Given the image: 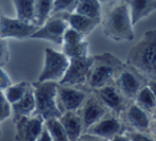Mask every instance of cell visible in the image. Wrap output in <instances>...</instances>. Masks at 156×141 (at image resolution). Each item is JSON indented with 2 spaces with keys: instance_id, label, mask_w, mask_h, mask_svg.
Instances as JSON below:
<instances>
[{
  "instance_id": "1",
  "label": "cell",
  "mask_w": 156,
  "mask_h": 141,
  "mask_svg": "<svg viewBox=\"0 0 156 141\" xmlns=\"http://www.w3.org/2000/svg\"><path fill=\"white\" fill-rule=\"evenodd\" d=\"M126 64L135 68L148 81L156 80V30L146 32L144 37L131 48Z\"/></svg>"
},
{
  "instance_id": "2",
  "label": "cell",
  "mask_w": 156,
  "mask_h": 141,
  "mask_svg": "<svg viewBox=\"0 0 156 141\" xmlns=\"http://www.w3.org/2000/svg\"><path fill=\"white\" fill-rule=\"evenodd\" d=\"M102 30L105 37L114 41H133V25L129 6L125 1L114 6L105 14L102 21Z\"/></svg>"
},
{
  "instance_id": "3",
  "label": "cell",
  "mask_w": 156,
  "mask_h": 141,
  "mask_svg": "<svg viewBox=\"0 0 156 141\" xmlns=\"http://www.w3.org/2000/svg\"><path fill=\"white\" fill-rule=\"evenodd\" d=\"M93 57V65L89 70L85 84V87L89 91L114 83L118 71L123 65V62L119 57L115 56L109 52L94 55Z\"/></svg>"
},
{
  "instance_id": "4",
  "label": "cell",
  "mask_w": 156,
  "mask_h": 141,
  "mask_svg": "<svg viewBox=\"0 0 156 141\" xmlns=\"http://www.w3.org/2000/svg\"><path fill=\"white\" fill-rule=\"evenodd\" d=\"M35 99V115H38L44 121L58 119L62 114L56 106V82H34L32 83Z\"/></svg>"
},
{
  "instance_id": "5",
  "label": "cell",
  "mask_w": 156,
  "mask_h": 141,
  "mask_svg": "<svg viewBox=\"0 0 156 141\" xmlns=\"http://www.w3.org/2000/svg\"><path fill=\"white\" fill-rule=\"evenodd\" d=\"M114 84L127 100L133 102L138 92L148 85V80L135 68L123 63L114 80Z\"/></svg>"
},
{
  "instance_id": "6",
  "label": "cell",
  "mask_w": 156,
  "mask_h": 141,
  "mask_svg": "<svg viewBox=\"0 0 156 141\" xmlns=\"http://www.w3.org/2000/svg\"><path fill=\"white\" fill-rule=\"evenodd\" d=\"M69 65V59L62 52H58L51 48L45 49V64L39 73L37 82L58 83L65 74Z\"/></svg>"
},
{
  "instance_id": "7",
  "label": "cell",
  "mask_w": 156,
  "mask_h": 141,
  "mask_svg": "<svg viewBox=\"0 0 156 141\" xmlns=\"http://www.w3.org/2000/svg\"><path fill=\"white\" fill-rule=\"evenodd\" d=\"M89 91L85 87H71L58 83L56 88V106L61 114L67 111H76L83 104Z\"/></svg>"
},
{
  "instance_id": "8",
  "label": "cell",
  "mask_w": 156,
  "mask_h": 141,
  "mask_svg": "<svg viewBox=\"0 0 156 141\" xmlns=\"http://www.w3.org/2000/svg\"><path fill=\"white\" fill-rule=\"evenodd\" d=\"M93 62V56L70 58L67 70L58 84L71 87H85Z\"/></svg>"
},
{
  "instance_id": "9",
  "label": "cell",
  "mask_w": 156,
  "mask_h": 141,
  "mask_svg": "<svg viewBox=\"0 0 156 141\" xmlns=\"http://www.w3.org/2000/svg\"><path fill=\"white\" fill-rule=\"evenodd\" d=\"M69 28L63 13L53 14L46 20V23L38 28V30L31 36V38L45 39L56 45L63 44L64 33Z\"/></svg>"
},
{
  "instance_id": "10",
  "label": "cell",
  "mask_w": 156,
  "mask_h": 141,
  "mask_svg": "<svg viewBox=\"0 0 156 141\" xmlns=\"http://www.w3.org/2000/svg\"><path fill=\"white\" fill-rule=\"evenodd\" d=\"M93 92L101 101V103L108 109L109 113L117 117H120V115L132 103L119 91L114 83L93 90Z\"/></svg>"
},
{
  "instance_id": "11",
  "label": "cell",
  "mask_w": 156,
  "mask_h": 141,
  "mask_svg": "<svg viewBox=\"0 0 156 141\" xmlns=\"http://www.w3.org/2000/svg\"><path fill=\"white\" fill-rule=\"evenodd\" d=\"M76 113H78L81 119V122H82L83 132L86 133V131L91 125L98 122L100 119L105 117L107 114H109V111L101 103V101L97 98L96 94L91 91L88 93L83 104L76 111Z\"/></svg>"
},
{
  "instance_id": "12",
  "label": "cell",
  "mask_w": 156,
  "mask_h": 141,
  "mask_svg": "<svg viewBox=\"0 0 156 141\" xmlns=\"http://www.w3.org/2000/svg\"><path fill=\"white\" fill-rule=\"evenodd\" d=\"M38 30L34 23H27L17 18H10L1 14L0 16V38L26 39Z\"/></svg>"
},
{
  "instance_id": "13",
  "label": "cell",
  "mask_w": 156,
  "mask_h": 141,
  "mask_svg": "<svg viewBox=\"0 0 156 141\" xmlns=\"http://www.w3.org/2000/svg\"><path fill=\"white\" fill-rule=\"evenodd\" d=\"M126 131V126L121 121V119L109 113L102 119H100L98 122L91 125L86 131V133L109 140L115 136L124 134Z\"/></svg>"
},
{
  "instance_id": "14",
  "label": "cell",
  "mask_w": 156,
  "mask_h": 141,
  "mask_svg": "<svg viewBox=\"0 0 156 141\" xmlns=\"http://www.w3.org/2000/svg\"><path fill=\"white\" fill-rule=\"evenodd\" d=\"M44 129V120L41 116L33 114L23 117L15 122V140L36 141Z\"/></svg>"
},
{
  "instance_id": "15",
  "label": "cell",
  "mask_w": 156,
  "mask_h": 141,
  "mask_svg": "<svg viewBox=\"0 0 156 141\" xmlns=\"http://www.w3.org/2000/svg\"><path fill=\"white\" fill-rule=\"evenodd\" d=\"M119 118L124 123L127 131L136 132H149L152 121L151 115L139 108L134 102L126 107Z\"/></svg>"
},
{
  "instance_id": "16",
  "label": "cell",
  "mask_w": 156,
  "mask_h": 141,
  "mask_svg": "<svg viewBox=\"0 0 156 141\" xmlns=\"http://www.w3.org/2000/svg\"><path fill=\"white\" fill-rule=\"evenodd\" d=\"M11 111H12V118L13 122H16L23 117L32 116L35 111V99L33 93V86L30 85L29 89L25 93V96L18 101L11 105Z\"/></svg>"
},
{
  "instance_id": "17",
  "label": "cell",
  "mask_w": 156,
  "mask_h": 141,
  "mask_svg": "<svg viewBox=\"0 0 156 141\" xmlns=\"http://www.w3.org/2000/svg\"><path fill=\"white\" fill-rule=\"evenodd\" d=\"M125 3L129 6L133 26L156 11V0H125Z\"/></svg>"
},
{
  "instance_id": "18",
  "label": "cell",
  "mask_w": 156,
  "mask_h": 141,
  "mask_svg": "<svg viewBox=\"0 0 156 141\" xmlns=\"http://www.w3.org/2000/svg\"><path fill=\"white\" fill-rule=\"evenodd\" d=\"M66 21L68 23L69 28L78 31L83 36H87L94 30V28L101 23L100 20L91 19L88 17L82 16V15L76 14V13H63Z\"/></svg>"
},
{
  "instance_id": "19",
  "label": "cell",
  "mask_w": 156,
  "mask_h": 141,
  "mask_svg": "<svg viewBox=\"0 0 156 141\" xmlns=\"http://www.w3.org/2000/svg\"><path fill=\"white\" fill-rule=\"evenodd\" d=\"M58 121L65 129L69 141H76L82 134H84L82 122L76 111H67L63 114L58 118Z\"/></svg>"
},
{
  "instance_id": "20",
  "label": "cell",
  "mask_w": 156,
  "mask_h": 141,
  "mask_svg": "<svg viewBox=\"0 0 156 141\" xmlns=\"http://www.w3.org/2000/svg\"><path fill=\"white\" fill-rule=\"evenodd\" d=\"M52 10H53V0H34L33 23L41 28L51 16Z\"/></svg>"
},
{
  "instance_id": "21",
  "label": "cell",
  "mask_w": 156,
  "mask_h": 141,
  "mask_svg": "<svg viewBox=\"0 0 156 141\" xmlns=\"http://www.w3.org/2000/svg\"><path fill=\"white\" fill-rule=\"evenodd\" d=\"M73 13L101 21L102 6L98 0H79Z\"/></svg>"
},
{
  "instance_id": "22",
  "label": "cell",
  "mask_w": 156,
  "mask_h": 141,
  "mask_svg": "<svg viewBox=\"0 0 156 141\" xmlns=\"http://www.w3.org/2000/svg\"><path fill=\"white\" fill-rule=\"evenodd\" d=\"M133 102L139 108H141L142 111L150 115H152L153 111L156 108V99L153 92L151 91V89L148 87V85L138 92V94L134 99Z\"/></svg>"
},
{
  "instance_id": "23",
  "label": "cell",
  "mask_w": 156,
  "mask_h": 141,
  "mask_svg": "<svg viewBox=\"0 0 156 141\" xmlns=\"http://www.w3.org/2000/svg\"><path fill=\"white\" fill-rule=\"evenodd\" d=\"M17 19L27 23H33L34 0H13Z\"/></svg>"
},
{
  "instance_id": "24",
  "label": "cell",
  "mask_w": 156,
  "mask_h": 141,
  "mask_svg": "<svg viewBox=\"0 0 156 141\" xmlns=\"http://www.w3.org/2000/svg\"><path fill=\"white\" fill-rule=\"evenodd\" d=\"M88 52L89 45L86 41L78 44H72V45H62V53L68 59L89 56Z\"/></svg>"
},
{
  "instance_id": "25",
  "label": "cell",
  "mask_w": 156,
  "mask_h": 141,
  "mask_svg": "<svg viewBox=\"0 0 156 141\" xmlns=\"http://www.w3.org/2000/svg\"><path fill=\"white\" fill-rule=\"evenodd\" d=\"M30 85L31 84L27 82H20V83H18V84H12L10 87L6 88L3 92L6 101H8L11 105L18 102V101L25 96L27 90L29 89Z\"/></svg>"
},
{
  "instance_id": "26",
  "label": "cell",
  "mask_w": 156,
  "mask_h": 141,
  "mask_svg": "<svg viewBox=\"0 0 156 141\" xmlns=\"http://www.w3.org/2000/svg\"><path fill=\"white\" fill-rule=\"evenodd\" d=\"M44 126L46 127L53 141H69L65 129L58 119H49V120L44 121Z\"/></svg>"
},
{
  "instance_id": "27",
  "label": "cell",
  "mask_w": 156,
  "mask_h": 141,
  "mask_svg": "<svg viewBox=\"0 0 156 141\" xmlns=\"http://www.w3.org/2000/svg\"><path fill=\"white\" fill-rule=\"evenodd\" d=\"M79 0H53L52 14L58 13H73Z\"/></svg>"
},
{
  "instance_id": "28",
  "label": "cell",
  "mask_w": 156,
  "mask_h": 141,
  "mask_svg": "<svg viewBox=\"0 0 156 141\" xmlns=\"http://www.w3.org/2000/svg\"><path fill=\"white\" fill-rule=\"evenodd\" d=\"M84 41V36L78 32V31L73 30L72 28H68L65 31L63 36V44L62 45H72V44H78Z\"/></svg>"
},
{
  "instance_id": "29",
  "label": "cell",
  "mask_w": 156,
  "mask_h": 141,
  "mask_svg": "<svg viewBox=\"0 0 156 141\" xmlns=\"http://www.w3.org/2000/svg\"><path fill=\"white\" fill-rule=\"evenodd\" d=\"M125 134H126L131 141H156V138L150 132L126 131Z\"/></svg>"
},
{
  "instance_id": "30",
  "label": "cell",
  "mask_w": 156,
  "mask_h": 141,
  "mask_svg": "<svg viewBox=\"0 0 156 141\" xmlns=\"http://www.w3.org/2000/svg\"><path fill=\"white\" fill-rule=\"evenodd\" d=\"M12 115L11 111V104L6 101L3 91L0 90V122L8 119Z\"/></svg>"
},
{
  "instance_id": "31",
  "label": "cell",
  "mask_w": 156,
  "mask_h": 141,
  "mask_svg": "<svg viewBox=\"0 0 156 141\" xmlns=\"http://www.w3.org/2000/svg\"><path fill=\"white\" fill-rule=\"evenodd\" d=\"M10 59V49L6 39L0 38V67H4Z\"/></svg>"
},
{
  "instance_id": "32",
  "label": "cell",
  "mask_w": 156,
  "mask_h": 141,
  "mask_svg": "<svg viewBox=\"0 0 156 141\" xmlns=\"http://www.w3.org/2000/svg\"><path fill=\"white\" fill-rule=\"evenodd\" d=\"M12 85V81H11L10 76H8L5 71L0 67V90L4 91L8 87Z\"/></svg>"
},
{
  "instance_id": "33",
  "label": "cell",
  "mask_w": 156,
  "mask_h": 141,
  "mask_svg": "<svg viewBox=\"0 0 156 141\" xmlns=\"http://www.w3.org/2000/svg\"><path fill=\"white\" fill-rule=\"evenodd\" d=\"M76 141H107L106 139H103L101 137H98V136L94 135H90V134L84 133L79 137V139Z\"/></svg>"
},
{
  "instance_id": "34",
  "label": "cell",
  "mask_w": 156,
  "mask_h": 141,
  "mask_svg": "<svg viewBox=\"0 0 156 141\" xmlns=\"http://www.w3.org/2000/svg\"><path fill=\"white\" fill-rule=\"evenodd\" d=\"M36 141H53L51 139V137H50L49 133L47 132V129H46V127L44 126L43 131H41V135H39V137L37 138Z\"/></svg>"
},
{
  "instance_id": "35",
  "label": "cell",
  "mask_w": 156,
  "mask_h": 141,
  "mask_svg": "<svg viewBox=\"0 0 156 141\" xmlns=\"http://www.w3.org/2000/svg\"><path fill=\"white\" fill-rule=\"evenodd\" d=\"M107 141H131L129 140V138L127 137L126 134H121V135H117L115 136V137H113L112 139L107 140Z\"/></svg>"
},
{
  "instance_id": "36",
  "label": "cell",
  "mask_w": 156,
  "mask_h": 141,
  "mask_svg": "<svg viewBox=\"0 0 156 141\" xmlns=\"http://www.w3.org/2000/svg\"><path fill=\"white\" fill-rule=\"evenodd\" d=\"M148 87L151 89V91L153 92L155 99H156V80H152V81H148Z\"/></svg>"
},
{
  "instance_id": "37",
  "label": "cell",
  "mask_w": 156,
  "mask_h": 141,
  "mask_svg": "<svg viewBox=\"0 0 156 141\" xmlns=\"http://www.w3.org/2000/svg\"><path fill=\"white\" fill-rule=\"evenodd\" d=\"M149 132H150L151 134H152L153 136L156 138V120H153L151 121V124H150V129H149Z\"/></svg>"
},
{
  "instance_id": "38",
  "label": "cell",
  "mask_w": 156,
  "mask_h": 141,
  "mask_svg": "<svg viewBox=\"0 0 156 141\" xmlns=\"http://www.w3.org/2000/svg\"><path fill=\"white\" fill-rule=\"evenodd\" d=\"M99 2H100L101 4H112V3H115L116 1H118V0H98Z\"/></svg>"
},
{
  "instance_id": "39",
  "label": "cell",
  "mask_w": 156,
  "mask_h": 141,
  "mask_svg": "<svg viewBox=\"0 0 156 141\" xmlns=\"http://www.w3.org/2000/svg\"><path fill=\"white\" fill-rule=\"evenodd\" d=\"M151 117H152V119L153 120H156V108L153 111V113H152V115H151Z\"/></svg>"
},
{
  "instance_id": "40",
  "label": "cell",
  "mask_w": 156,
  "mask_h": 141,
  "mask_svg": "<svg viewBox=\"0 0 156 141\" xmlns=\"http://www.w3.org/2000/svg\"><path fill=\"white\" fill-rule=\"evenodd\" d=\"M0 16H1V9H0Z\"/></svg>"
},
{
  "instance_id": "41",
  "label": "cell",
  "mask_w": 156,
  "mask_h": 141,
  "mask_svg": "<svg viewBox=\"0 0 156 141\" xmlns=\"http://www.w3.org/2000/svg\"><path fill=\"white\" fill-rule=\"evenodd\" d=\"M0 136H1V131H0Z\"/></svg>"
}]
</instances>
